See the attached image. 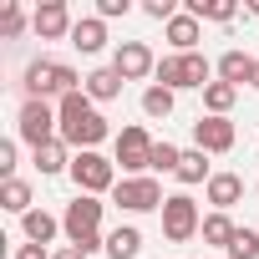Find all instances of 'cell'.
<instances>
[{
    "instance_id": "obj_1",
    "label": "cell",
    "mask_w": 259,
    "mask_h": 259,
    "mask_svg": "<svg viewBox=\"0 0 259 259\" xmlns=\"http://www.w3.org/2000/svg\"><path fill=\"white\" fill-rule=\"evenodd\" d=\"M56 117H61V143L76 148V153H97V143L112 133L107 117L97 112V102L87 97V87L71 92V97H61V102H56Z\"/></svg>"
},
{
    "instance_id": "obj_2",
    "label": "cell",
    "mask_w": 259,
    "mask_h": 259,
    "mask_svg": "<svg viewBox=\"0 0 259 259\" xmlns=\"http://www.w3.org/2000/svg\"><path fill=\"white\" fill-rule=\"evenodd\" d=\"M21 87H26V102H51V97L61 102V97L81 92V87H87V76H76V66H66V61H51V56H36V61L26 66Z\"/></svg>"
},
{
    "instance_id": "obj_3",
    "label": "cell",
    "mask_w": 259,
    "mask_h": 259,
    "mask_svg": "<svg viewBox=\"0 0 259 259\" xmlns=\"http://www.w3.org/2000/svg\"><path fill=\"white\" fill-rule=\"evenodd\" d=\"M102 213H107V203H102V198H92V193H76V198L66 203V213H61L66 244H76L87 259H92L97 249H107V234H102Z\"/></svg>"
},
{
    "instance_id": "obj_4",
    "label": "cell",
    "mask_w": 259,
    "mask_h": 259,
    "mask_svg": "<svg viewBox=\"0 0 259 259\" xmlns=\"http://www.w3.org/2000/svg\"><path fill=\"white\" fill-rule=\"evenodd\" d=\"M16 133H21V143H31V148H51V143H61V117H56L51 102H21Z\"/></svg>"
},
{
    "instance_id": "obj_5",
    "label": "cell",
    "mask_w": 259,
    "mask_h": 259,
    "mask_svg": "<svg viewBox=\"0 0 259 259\" xmlns=\"http://www.w3.org/2000/svg\"><path fill=\"white\" fill-rule=\"evenodd\" d=\"M71 183H76V193H92V198H102V193H112L122 178H117V158H102V153H76L71 158Z\"/></svg>"
},
{
    "instance_id": "obj_6",
    "label": "cell",
    "mask_w": 259,
    "mask_h": 259,
    "mask_svg": "<svg viewBox=\"0 0 259 259\" xmlns=\"http://www.w3.org/2000/svg\"><path fill=\"white\" fill-rule=\"evenodd\" d=\"M153 143H158V138H148L143 122H133V127H122V133H117V163H122V178H143V173L153 168Z\"/></svg>"
},
{
    "instance_id": "obj_7",
    "label": "cell",
    "mask_w": 259,
    "mask_h": 259,
    "mask_svg": "<svg viewBox=\"0 0 259 259\" xmlns=\"http://www.w3.org/2000/svg\"><path fill=\"white\" fill-rule=\"evenodd\" d=\"M112 203H117L122 213H153V208H163L168 198H163V183H158L153 173H143V178H122V183L112 188Z\"/></svg>"
},
{
    "instance_id": "obj_8",
    "label": "cell",
    "mask_w": 259,
    "mask_h": 259,
    "mask_svg": "<svg viewBox=\"0 0 259 259\" xmlns=\"http://www.w3.org/2000/svg\"><path fill=\"white\" fill-rule=\"evenodd\" d=\"M158 213H163V234H168L173 244H188V239L203 229V213H198V203H193L188 193H168V203H163Z\"/></svg>"
},
{
    "instance_id": "obj_9",
    "label": "cell",
    "mask_w": 259,
    "mask_h": 259,
    "mask_svg": "<svg viewBox=\"0 0 259 259\" xmlns=\"http://www.w3.org/2000/svg\"><path fill=\"white\" fill-rule=\"evenodd\" d=\"M112 71H117L122 81H148V76H158V56H153L148 41H117Z\"/></svg>"
},
{
    "instance_id": "obj_10",
    "label": "cell",
    "mask_w": 259,
    "mask_h": 259,
    "mask_svg": "<svg viewBox=\"0 0 259 259\" xmlns=\"http://www.w3.org/2000/svg\"><path fill=\"white\" fill-rule=\"evenodd\" d=\"M234 143H239V127L229 117H198L193 122V148L198 153H234Z\"/></svg>"
},
{
    "instance_id": "obj_11",
    "label": "cell",
    "mask_w": 259,
    "mask_h": 259,
    "mask_svg": "<svg viewBox=\"0 0 259 259\" xmlns=\"http://www.w3.org/2000/svg\"><path fill=\"white\" fill-rule=\"evenodd\" d=\"M71 6H66V0H46V6H36V16H31V31L41 36V41H71Z\"/></svg>"
},
{
    "instance_id": "obj_12",
    "label": "cell",
    "mask_w": 259,
    "mask_h": 259,
    "mask_svg": "<svg viewBox=\"0 0 259 259\" xmlns=\"http://www.w3.org/2000/svg\"><path fill=\"white\" fill-rule=\"evenodd\" d=\"M254 66H259V56H249V51H239V46H229L219 61H213V76L219 81H229V87H254Z\"/></svg>"
},
{
    "instance_id": "obj_13",
    "label": "cell",
    "mask_w": 259,
    "mask_h": 259,
    "mask_svg": "<svg viewBox=\"0 0 259 259\" xmlns=\"http://www.w3.org/2000/svg\"><path fill=\"white\" fill-rule=\"evenodd\" d=\"M163 36H168V46H173L178 56H188V51H198V41H203V21H193L188 11H178V16L163 26Z\"/></svg>"
},
{
    "instance_id": "obj_14",
    "label": "cell",
    "mask_w": 259,
    "mask_h": 259,
    "mask_svg": "<svg viewBox=\"0 0 259 259\" xmlns=\"http://www.w3.org/2000/svg\"><path fill=\"white\" fill-rule=\"evenodd\" d=\"M203 198L213 203V213H229V208L244 198V178H239V173H213L208 188H203Z\"/></svg>"
},
{
    "instance_id": "obj_15",
    "label": "cell",
    "mask_w": 259,
    "mask_h": 259,
    "mask_svg": "<svg viewBox=\"0 0 259 259\" xmlns=\"http://www.w3.org/2000/svg\"><path fill=\"white\" fill-rule=\"evenodd\" d=\"M71 46H76L81 56H97V51L107 46V21H102V16H81V21L71 26Z\"/></svg>"
},
{
    "instance_id": "obj_16",
    "label": "cell",
    "mask_w": 259,
    "mask_h": 259,
    "mask_svg": "<svg viewBox=\"0 0 259 259\" xmlns=\"http://www.w3.org/2000/svg\"><path fill=\"white\" fill-rule=\"evenodd\" d=\"M21 234H26V244H51V239H56V234H66V229H61V219H56V213L31 208V213L21 219Z\"/></svg>"
},
{
    "instance_id": "obj_17",
    "label": "cell",
    "mask_w": 259,
    "mask_h": 259,
    "mask_svg": "<svg viewBox=\"0 0 259 259\" xmlns=\"http://www.w3.org/2000/svg\"><path fill=\"white\" fill-rule=\"evenodd\" d=\"M183 188H208V178H213V168H208V153H198V148H183V163H178V173H173Z\"/></svg>"
},
{
    "instance_id": "obj_18",
    "label": "cell",
    "mask_w": 259,
    "mask_h": 259,
    "mask_svg": "<svg viewBox=\"0 0 259 259\" xmlns=\"http://www.w3.org/2000/svg\"><path fill=\"white\" fill-rule=\"evenodd\" d=\"M234 102H239V87H229V81H219V76L203 87V117H229Z\"/></svg>"
},
{
    "instance_id": "obj_19",
    "label": "cell",
    "mask_w": 259,
    "mask_h": 259,
    "mask_svg": "<svg viewBox=\"0 0 259 259\" xmlns=\"http://www.w3.org/2000/svg\"><path fill=\"white\" fill-rule=\"evenodd\" d=\"M138 254H143V234L133 224H117L107 234V259H138Z\"/></svg>"
},
{
    "instance_id": "obj_20",
    "label": "cell",
    "mask_w": 259,
    "mask_h": 259,
    "mask_svg": "<svg viewBox=\"0 0 259 259\" xmlns=\"http://www.w3.org/2000/svg\"><path fill=\"white\" fill-rule=\"evenodd\" d=\"M87 97H92V102H117V97H122V76H117L112 66L87 71Z\"/></svg>"
},
{
    "instance_id": "obj_21",
    "label": "cell",
    "mask_w": 259,
    "mask_h": 259,
    "mask_svg": "<svg viewBox=\"0 0 259 259\" xmlns=\"http://www.w3.org/2000/svg\"><path fill=\"white\" fill-rule=\"evenodd\" d=\"M71 148L66 143H51V148H36V173L41 178H56V173H71Z\"/></svg>"
},
{
    "instance_id": "obj_22",
    "label": "cell",
    "mask_w": 259,
    "mask_h": 259,
    "mask_svg": "<svg viewBox=\"0 0 259 259\" xmlns=\"http://www.w3.org/2000/svg\"><path fill=\"white\" fill-rule=\"evenodd\" d=\"M203 244H213V249H229L234 244V234H239V224L229 219V213H203Z\"/></svg>"
},
{
    "instance_id": "obj_23",
    "label": "cell",
    "mask_w": 259,
    "mask_h": 259,
    "mask_svg": "<svg viewBox=\"0 0 259 259\" xmlns=\"http://www.w3.org/2000/svg\"><path fill=\"white\" fill-rule=\"evenodd\" d=\"M193 21H219V26H229L234 16H239V6H234V0H188V6H183Z\"/></svg>"
},
{
    "instance_id": "obj_24",
    "label": "cell",
    "mask_w": 259,
    "mask_h": 259,
    "mask_svg": "<svg viewBox=\"0 0 259 259\" xmlns=\"http://www.w3.org/2000/svg\"><path fill=\"white\" fill-rule=\"evenodd\" d=\"M0 208H6V213H31L36 203H31V183L26 178H11V183H0Z\"/></svg>"
},
{
    "instance_id": "obj_25",
    "label": "cell",
    "mask_w": 259,
    "mask_h": 259,
    "mask_svg": "<svg viewBox=\"0 0 259 259\" xmlns=\"http://www.w3.org/2000/svg\"><path fill=\"white\" fill-rule=\"evenodd\" d=\"M173 102H178V92H168V87H148L143 92V117H153V122H163V117H173Z\"/></svg>"
},
{
    "instance_id": "obj_26",
    "label": "cell",
    "mask_w": 259,
    "mask_h": 259,
    "mask_svg": "<svg viewBox=\"0 0 259 259\" xmlns=\"http://www.w3.org/2000/svg\"><path fill=\"white\" fill-rule=\"evenodd\" d=\"M153 81L168 87V92H183V56H178V51L158 56V76H153Z\"/></svg>"
},
{
    "instance_id": "obj_27",
    "label": "cell",
    "mask_w": 259,
    "mask_h": 259,
    "mask_svg": "<svg viewBox=\"0 0 259 259\" xmlns=\"http://www.w3.org/2000/svg\"><path fill=\"white\" fill-rule=\"evenodd\" d=\"M26 26H31L26 6H21V0H6V11H0V36H6V41H16Z\"/></svg>"
},
{
    "instance_id": "obj_28",
    "label": "cell",
    "mask_w": 259,
    "mask_h": 259,
    "mask_svg": "<svg viewBox=\"0 0 259 259\" xmlns=\"http://www.w3.org/2000/svg\"><path fill=\"white\" fill-rule=\"evenodd\" d=\"M178 163H183L178 143H153V168L148 173H178Z\"/></svg>"
},
{
    "instance_id": "obj_29",
    "label": "cell",
    "mask_w": 259,
    "mask_h": 259,
    "mask_svg": "<svg viewBox=\"0 0 259 259\" xmlns=\"http://www.w3.org/2000/svg\"><path fill=\"white\" fill-rule=\"evenodd\" d=\"M224 254H229V259H259V229H239Z\"/></svg>"
},
{
    "instance_id": "obj_30",
    "label": "cell",
    "mask_w": 259,
    "mask_h": 259,
    "mask_svg": "<svg viewBox=\"0 0 259 259\" xmlns=\"http://www.w3.org/2000/svg\"><path fill=\"white\" fill-rule=\"evenodd\" d=\"M143 11H148L153 21H163V26H168V21L178 16V0H143Z\"/></svg>"
},
{
    "instance_id": "obj_31",
    "label": "cell",
    "mask_w": 259,
    "mask_h": 259,
    "mask_svg": "<svg viewBox=\"0 0 259 259\" xmlns=\"http://www.w3.org/2000/svg\"><path fill=\"white\" fill-rule=\"evenodd\" d=\"M133 11V0H97V16L102 21H117V16H127Z\"/></svg>"
},
{
    "instance_id": "obj_32",
    "label": "cell",
    "mask_w": 259,
    "mask_h": 259,
    "mask_svg": "<svg viewBox=\"0 0 259 259\" xmlns=\"http://www.w3.org/2000/svg\"><path fill=\"white\" fill-rule=\"evenodd\" d=\"M0 178H6V183L16 178V143H11V138L0 143Z\"/></svg>"
},
{
    "instance_id": "obj_33",
    "label": "cell",
    "mask_w": 259,
    "mask_h": 259,
    "mask_svg": "<svg viewBox=\"0 0 259 259\" xmlns=\"http://www.w3.org/2000/svg\"><path fill=\"white\" fill-rule=\"evenodd\" d=\"M11 259H51V249H46V244H16Z\"/></svg>"
},
{
    "instance_id": "obj_34",
    "label": "cell",
    "mask_w": 259,
    "mask_h": 259,
    "mask_svg": "<svg viewBox=\"0 0 259 259\" xmlns=\"http://www.w3.org/2000/svg\"><path fill=\"white\" fill-rule=\"evenodd\" d=\"M51 259H87L76 244H61V249H51Z\"/></svg>"
},
{
    "instance_id": "obj_35",
    "label": "cell",
    "mask_w": 259,
    "mask_h": 259,
    "mask_svg": "<svg viewBox=\"0 0 259 259\" xmlns=\"http://www.w3.org/2000/svg\"><path fill=\"white\" fill-rule=\"evenodd\" d=\"M244 11H249V16H259V0H249V6H244Z\"/></svg>"
},
{
    "instance_id": "obj_36",
    "label": "cell",
    "mask_w": 259,
    "mask_h": 259,
    "mask_svg": "<svg viewBox=\"0 0 259 259\" xmlns=\"http://www.w3.org/2000/svg\"><path fill=\"white\" fill-rule=\"evenodd\" d=\"M254 87H259V66H254Z\"/></svg>"
}]
</instances>
